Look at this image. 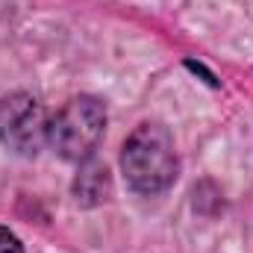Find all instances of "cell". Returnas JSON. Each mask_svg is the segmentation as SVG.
I'll use <instances>...</instances> for the list:
<instances>
[{
  "label": "cell",
  "mask_w": 253,
  "mask_h": 253,
  "mask_svg": "<svg viewBox=\"0 0 253 253\" xmlns=\"http://www.w3.org/2000/svg\"><path fill=\"white\" fill-rule=\"evenodd\" d=\"M121 171L126 186L138 194H159L177 180L174 138L162 124H138L121 147Z\"/></svg>",
  "instance_id": "6da1fadb"
},
{
  "label": "cell",
  "mask_w": 253,
  "mask_h": 253,
  "mask_svg": "<svg viewBox=\"0 0 253 253\" xmlns=\"http://www.w3.org/2000/svg\"><path fill=\"white\" fill-rule=\"evenodd\" d=\"M103 132H106V106L91 94H80L71 97L50 118L47 144L56 150V156L68 162H85L97 150Z\"/></svg>",
  "instance_id": "7a4b0ae2"
},
{
  "label": "cell",
  "mask_w": 253,
  "mask_h": 253,
  "mask_svg": "<svg viewBox=\"0 0 253 253\" xmlns=\"http://www.w3.org/2000/svg\"><path fill=\"white\" fill-rule=\"evenodd\" d=\"M50 115L39 97L12 91L0 97V144L18 156H36L47 144Z\"/></svg>",
  "instance_id": "3957f363"
},
{
  "label": "cell",
  "mask_w": 253,
  "mask_h": 253,
  "mask_svg": "<svg viewBox=\"0 0 253 253\" xmlns=\"http://www.w3.org/2000/svg\"><path fill=\"white\" fill-rule=\"evenodd\" d=\"M74 194L85 206H94V203L106 200L109 197V168L94 162V159H85L80 165L77 180H74Z\"/></svg>",
  "instance_id": "277c9868"
},
{
  "label": "cell",
  "mask_w": 253,
  "mask_h": 253,
  "mask_svg": "<svg viewBox=\"0 0 253 253\" xmlns=\"http://www.w3.org/2000/svg\"><path fill=\"white\" fill-rule=\"evenodd\" d=\"M0 253H24L21 239H18L9 227H0Z\"/></svg>",
  "instance_id": "5b68a950"
}]
</instances>
